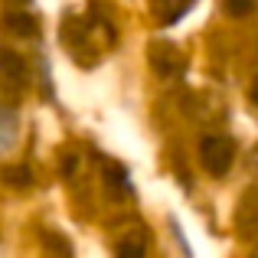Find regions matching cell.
Here are the masks:
<instances>
[{"instance_id":"8","label":"cell","mask_w":258,"mask_h":258,"mask_svg":"<svg viewBox=\"0 0 258 258\" xmlns=\"http://www.w3.org/2000/svg\"><path fill=\"white\" fill-rule=\"evenodd\" d=\"M222 4H226V13H229V17H248V13L255 10L258 0H222Z\"/></svg>"},{"instance_id":"2","label":"cell","mask_w":258,"mask_h":258,"mask_svg":"<svg viewBox=\"0 0 258 258\" xmlns=\"http://www.w3.org/2000/svg\"><path fill=\"white\" fill-rule=\"evenodd\" d=\"M151 66H154V72H160V76H180L183 66H186V59L180 56V49H176L173 43L160 39V43L151 46Z\"/></svg>"},{"instance_id":"5","label":"cell","mask_w":258,"mask_h":258,"mask_svg":"<svg viewBox=\"0 0 258 258\" xmlns=\"http://www.w3.org/2000/svg\"><path fill=\"white\" fill-rule=\"evenodd\" d=\"M4 26L10 33H17V36H36V33H39L36 17H30V13H7V17H4Z\"/></svg>"},{"instance_id":"6","label":"cell","mask_w":258,"mask_h":258,"mask_svg":"<svg viewBox=\"0 0 258 258\" xmlns=\"http://www.w3.org/2000/svg\"><path fill=\"white\" fill-rule=\"evenodd\" d=\"M0 76H7L10 82H23V59L10 49H0Z\"/></svg>"},{"instance_id":"3","label":"cell","mask_w":258,"mask_h":258,"mask_svg":"<svg viewBox=\"0 0 258 258\" xmlns=\"http://www.w3.org/2000/svg\"><path fill=\"white\" fill-rule=\"evenodd\" d=\"M105 186L111 189L114 196H127V193H131V180H127L124 167L114 164V160H108V164H105Z\"/></svg>"},{"instance_id":"4","label":"cell","mask_w":258,"mask_h":258,"mask_svg":"<svg viewBox=\"0 0 258 258\" xmlns=\"http://www.w3.org/2000/svg\"><path fill=\"white\" fill-rule=\"evenodd\" d=\"M151 4H154V13L160 17V23H167V26L176 23L189 10V0H151Z\"/></svg>"},{"instance_id":"9","label":"cell","mask_w":258,"mask_h":258,"mask_svg":"<svg viewBox=\"0 0 258 258\" xmlns=\"http://www.w3.org/2000/svg\"><path fill=\"white\" fill-rule=\"evenodd\" d=\"M4 180L7 183H13V186H30V170L26 167H10V170H4Z\"/></svg>"},{"instance_id":"10","label":"cell","mask_w":258,"mask_h":258,"mask_svg":"<svg viewBox=\"0 0 258 258\" xmlns=\"http://www.w3.org/2000/svg\"><path fill=\"white\" fill-rule=\"evenodd\" d=\"M248 98H252V105L258 108V76H255V82H252V88H248Z\"/></svg>"},{"instance_id":"11","label":"cell","mask_w":258,"mask_h":258,"mask_svg":"<svg viewBox=\"0 0 258 258\" xmlns=\"http://www.w3.org/2000/svg\"><path fill=\"white\" fill-rule=\"evenodd\" d=\"M255 258H258V255H255Z\"/></svg>"},{"instance_id":"1","label":"cell","mask_w":258,"mask_h":258,"mask_svg":"<svg viewBox=\"0 0 258 258\" xmlns=\"http://www.w3.org/2000/svg\"><path fill=\"white\" fill-rule=\"evenodd\" d=\"M200 160H203V167H206L213 176H226L229 167H232V160H235L232 138H226V134H209V138H203Z\"/></svg>"},{"instance_id":"7","label":"cell","mask_w":258,"mask_h":258,"mask_svg":"<svg viewBox=\"0 0 258 258\" xmlns=\"http://www.w3.org/2000/svg\"><path fill=\"white\" fill-rule=\"evenodd\" d=\"M147 252V242H144V235L141 232H134V235H127V239H121L118 242V258H144Z\"/></svg>"}]
</instances>
